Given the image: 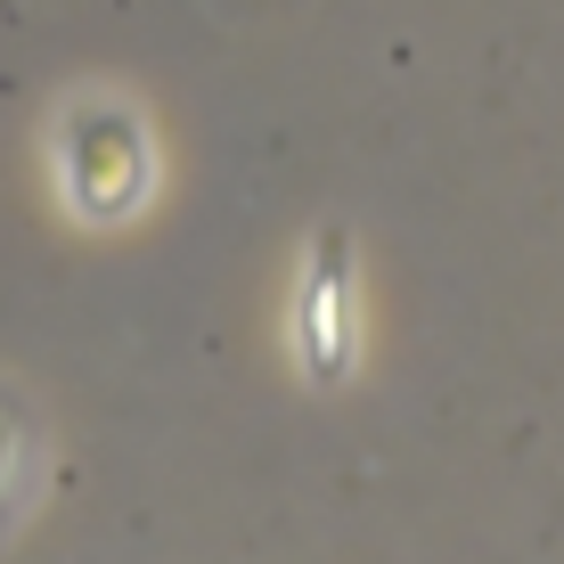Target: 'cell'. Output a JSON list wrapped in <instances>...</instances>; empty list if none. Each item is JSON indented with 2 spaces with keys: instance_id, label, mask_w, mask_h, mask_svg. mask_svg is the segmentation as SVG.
<instances>
[{
  "instance_id": "obj_1",
  "label": "cell",
  "mask_w": 564,
  "mask_h": 564,
  "mask_svg": "<svg viewBox=\"0 0 564 564\" xmlns=\"http://www.w3.org/2000/svg\"><path fill=\"white\" fill-rule=\"evenodd\" d=\"M50 164H57V197L74 205V221H131L155 188V140L148 115L115 90L57 107L50 131Z\"/></svg>"
},
{
  "instance_id": "obj_2",
  "label": "cell",
  "mask_w": 564,
  "mask_h": 564,
  "mask_svg": "<svg viewBox=\"0 0 564 564\" xmlns=\"http://www.w3.org/2000/svg\"><path fill=\"white\" fill-rule=\"evenodd\" d=\"M295 360L311 384H336L360 352V311H352V238L319 229L303 254V286H295Z\"/></svg>"
},
{
  "instance_id": "obj_3",
  "label": "cell",
  "mask_w": 564,
  "mask_h": 564,
  "mask_svg": "<svg viewBox=\"0 0 564 564\" xmlns=\"http://www.w3.org/2000/svg\"><path fill=\"white\" fill-rule=\"evenodd\" d=\"M42 475H50V442H42V417L0 384V540L25 523V508L42 499Z\"/></svg>"
}]
</instances>
